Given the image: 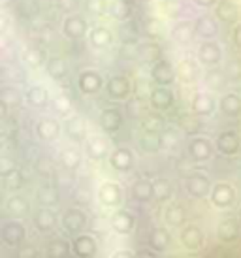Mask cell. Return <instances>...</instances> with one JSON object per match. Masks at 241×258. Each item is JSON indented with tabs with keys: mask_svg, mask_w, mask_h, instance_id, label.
<instances>
[{
	"mask_svg": "<svg viewBox=\"0 0 241 258\" xmlns=\"http://www.w3.org/2000/svg\"><path fill=\"white\" fill-rule=\"evenodd\" d=\"M2 102H4L6 106H14L15 102H17V94H12V89H6V91L2 93Z\"/></svg>",
	"mask_w": 241,
	"mask_h": 258,
	"instance_id": "cell-48",
	"label": "cell"
},
{
	"mask_svg": "<svg viewBox=\"0 0 241 258\" xmlns=\"http://www.w3.org/2000/svg\"><path fill=\"white\" fill-rule=\"evenodd\" d=\"M183 126H185V130H187V132H196V130H198V122L192 121V119H189V117H185Z\"/></svg>",
	"mask_w": 241,
	"mask_h": 258,
	"instance_id": "cell-52",
	"label": "cell"
},
{
	"mask_svg": "<svg viewBox=\"0 0 241 258\" xmlns=\"http://www.w3.org/2000/svg\"><path fill=\"white\" fill-rule=\"evenodd\" d=\"M215 14L219 15L222 21L234 23L237 19V8L230 0H220L219 4H217V8H215Z\"/></svg>",
	"mask_w": 241,
	"mask_h": 258,
	"instance_id": "cell-27",
	"label": "cell"
},
{
	"mask_svg": "<svg viewBox=\"0 0 241 258\" xmlns=\"http://www.w3.org/2000/svg\"><path fill=\"white\" fill-rule=\"evenodd\" d=\"M175 144H177V138H175V134H173L171 130L164 132L162 138H160V145H162V147H173Z\"/></svg>",
	"mask_w": 241,
	"mask_h": 258,
	"instance_id": "cell-45",
	"label": "cell"
},
{
	"mask_svg": "<svg viewBox=\"0 0 241 258\" xmlns=\"http://www.w3.org/2000/svg\"><path fill=\"white\" fill-rule=\"evenodd\" d=\"M51 256H66L68 254V251H66V247H64L63 243H55L53 247H51Z\"/></svg>",
	"mask_w": 241,
	"mask_h": 258,
	"instance_id": "cell-49",
	"label": "cell"
},
{
	"mask_svg": "<svg viewBox=\"0 0 241 258\" xmlns=\"http://www.w3.org/2000/svg\"><path fill=\"white\" fill-rule=\"evenodd\" d=\"M63 30L64 34L72 40H79V38L85 36L87 32V23L83 17H79V15H70L63 25Z\"/></svg>",
	"mask_w": 241,
	"mask_h": 258,
	"instance_id": "cell-9",
	"label": "cell"
},
{
	"mask_svg": "<svg viewBox=\"0 0 241 258\" xmlns=\"http://www.w3.org/2000/svg\"><path fill=\"white\" fill-rule=\"evenodd\" d=\"M160 25H158V21H151V23H147V34L149 36H158L160 34Z\"/></svg>",
	"mask_w": 241,
	"mask_h": 258,
	"instance_id": "cell-51",
	"label": "cell"
},
{
	"mask_svg": "<svg viewBox=\"0 0 241 258\" xmlns=\"http://www.w3.org/2000/svg\"><path fill=\"white\" fill-rule=\"evenodd\" d=\"M217 234H219V239L220 241H234L237 239L239 236V226H237V222L232 221V219H228V221H222L219 224V230H217Z\"/></svg>",
	"mask_w": 241,
	"mask_h": 258,
	"instance_id": "cell-23",
	"label": "cell"
},
{
	"mask_svg": "<svg viewBox=\"0 0 241 258\" xmlns=\"http://www.w3.org/2000/svg\"><path fill=\"white\" fill-rule=\"evenodd\" d=\"M111 226L117 234H130L134 228V217L130 215L128 211H117L111 217Z\"/></svg>",
	"mask_w": 241,
	"mask_h": 258,
	"instance_id": "cell-20",
	"label": "cell"
},
{
	"mask_svg": "<svg viewBox=\"0 0 241 258\" xmlns=\"http://www.w3.org/2000/svg\"><path fill=\"white\" fill-rule=\"evenodd\" d=\"M151 76H153V79H155V83H158V85H171L173 83V79H175V70L171 68V64H168L166 60H158V62H155V66H153V70H151Z\"/></svg>",
	"mask_w": 241,
	"mask_h": 258,
	"instance_id": "cell-4",
	"label": "cell"
},
{
	"mask_svg": "<svg viewBox=\"0 0 241 258\" xmlns=\"http://www.w3.org/2000/svg\"><path fill=\"white\" fill-rule=\"evenodd\" d=\"M196 34V27L191 21H181L173 27V40L179 43H189Z\"/></svg>",
	"mask_w": 241,
	"mask_h": 258,
	"instance_id": "cell-22",
	"label": "cell"
},
{
	"mask_svg": "<svg viewBox=\"0 0 241 258\" xmlns=\"http://www.w3.org/2000/svg\"><path fill=\"white\" fill-rule=\"evenodd\" d=\"M0 237L8 247H17L25 239V228L21 222H6L0 230Z\"/></svg>",
	"mask_w": 241,
	"mask_h": 258,
	"instance_id": "cell-1",
	"label": "cell"
},
{
	"mask_svg": "<svg viewBox=\"0 0 241 258\" xmlns=\"http://www.w3.org/2000/svg\"><path fill=\"white\" fill-rule=\"evenodd\" d=\"M143 128H145V132L156 134V132L162 130V119L158 115H147L145 121H143Z\"/></svg>",
	"mask_w": 241,
	"mask_h": 258,
	"instance_id": "cell-39",
	"label": "cell"
},
{
	"mask_svg": "<svg viewBox=\"0 0 241 258\" xmlns=\"http://www.w3.org/2000/svg\"><path fill=\"white\" fill-rule=\"evenodd\" d=\"M85 213L81 211V209H76L72 208L68 209L63 217V224L66 230H70V232H76V230H81L85 226Z\"/></svg>",
	"mask_w": 241,
	"mask_h": 258,
	"instance_id": "cell-16",
	"label": "cell"
},
{
	"mask_svg": "<svg viewBox=\"0 0 241 258\" xmlns=\"http://www.w3.org/2000/svg\"><path fill=\"white\" fill-rule=\"evenodd\" d=\"M100 124H102V130L107 132V134H113L117 130H120L123 126V115H120L119 109H104L102 115H100Z\"/></svg>",
	"mask_w": 241,
	"mask_h": 258,
	"instance_id": "cell-8",
	"label": "cell"
},
{
	"mask_svg": "<svg viewBox=\"0 0 241 258\" xmlns=\"http://www.w3.org/2000/svg\"><path fill=\"white\" fill-rule=\"evenodd\" d=\"M220 111L226 117H237L241 115V96L230 93L220 98Z\"/></svg>",
	"mask_w": 241,
	"mask_h": 258,
	"instance_id": "cell-21",
	"label": "cell"
},
{
	"mask_svg": "<svg viewBox=\"0 0 241 258\" xmlns=\"http://www.w3.org/2000/svg\"><path fill=\"white\" fill-rule=\"evenodd\" d=\"M213 109H215V102L207 93H198L192 98V111L196 115L206 117V115L213 113Z\"/></svg>",
	"mask_w": 241,
	"mask_h": 258,
	"instance_id": "cell-19",
	"label": "cell"
},
{
	"mask_svg": "<svg viewBox=\"0 0 241 258\" xmlns=\"http://www.w3.org/2000/svg\"><path fill=\"white\" fill-rule=\"evenodd\" d=\"M132 194H134L136 200L140 202H147L151 200V198H155L153 196V183H149V181H136L134 186H132Z\"/></svg>",
	"mask_w": 241,
	"mask_h": 258,
	"instance_id": "cell-30",
	"label": "cell"
},
{
	"mask_svg": "<svg viewBox=\"0 0 241 258\" xmlns=\"http://www.w3.org/2000/svg\"><path fill=\"white\" fill-rule=\"evenodd\" d=\"M42 202H47V204H55V202H57V198L53 196V192H49V190H47V192L42 194Z\"/></svg>",
	"mask_w": 241,
	"mask_h": 258,
	"instance_id": "cell-57",
	"label": "cell"
},
{
	"mask_svg": "<svg viewBox=\"0 0 241 258\" xmlns=\"http://www.w3.org/2000/svg\"><path fill=\"white\" fill-rule=\"evenodd\" d=\"M2 177L6 179V185L10 186V188H19V186H21V175H19L17 170L6 173V175H2Z\"/></svg>",
	"mask_w": 241,
	"mask_h": 258,
	"instance_id": "cell-44",
	"label": "cell"
},
{
	"mask_svg": "<svg viewBox=\"0 0 241 258\" xmlns=\"http://www.w3.org/2000/svg\"><path fill=\"white\" fill-rule=\"evenodd\" d=\"M87 8L94 14H100L102 12V0H87Z\"/></svg>",
	"mask_w": 241,
	"mask_h": 258,
	"instance_id": "cell-53",
	"label": "cell"
},
{
	"mask_svg": "<svg viewBox=\"0 0 241 258\" xmlns=\"http://www.w3.org/2000/svg\"><path fill=\"white\" fill-rule=\"evenodd\" d=\"M64 130H66V134L72 140H81V138L85 136V122H83V119H79V117H70L66 121Z\"/></svg>",
	"mask_w": 241,
	"mask_h": 258,
	"instance_id": "cell-29",
	"label": "cell"
},
{
	"mask_svg": "<svg viewBox=\"0 0 241 258\" xmlns=\"http://www.w3.org/2000/svg\"><path fill=\"white\" fill-rule=\"evenodd\" d=\"M202 241H204V236L196 224H189L181 230V243L185 245V249L189 251H198L202 247Z\"/></svg>",
	"mask_w": 241,
	"mask_h": 258,
	"instance_id": "cell-6",
	"label": "cell"
},
{
	"mask_svg": "<svg viewBox=\"0 0 241 258\" xmlns=\"http://www.w3.org/2000/svg\"><path fill=\"white\" fill-rule=\"evenodd\" d=\"M61 162H63V166H66L68 170H76L79 166V162H81V158H79L76 149H64L63 155H61Z\"/></svg>",
	"mask_w": 241,
	"mask_h": 258,
	"instance_id": "cell-36",
	"label": "cell"
},
{
	"mask_svg": "<svg viewBox=\"0 0 241 258\" xmlns=\"http://www.w3.org/2000/svg\"><path fill=\"white\" fill-rule=\"evenodd\" d=\"M132 162H134V155H132L130 149H127V147H120V149L113 151V155L109 158V164L113 166L115 170H119V172L130 170Z\"/></svg>",
	"mask_w": 241,
	"mask_h": 258,
	"instance_id": "cell-14",
	"label": "cell"
},
{
	"mask_svg": "<svg viewBox=\"0 0 241 258\" xmlns=\"http://www.w3.org/2000/svg\"><path fill=\"white\" fill-rule=\"evenodd\" d=\"M34 224L38 226V230H42V232H49L55 224H57V217L55 213L51 211V209H40L38 213L34 215Z\"/></svg>",
	"mask_w": 241,
	"mask_h": 258,
	"instance_id": "cell-24",
	"label": "cell"
},
{
	"mask_svg": "<svg viewBox=\"0 0 241 258\" xmlns=\"http://www.w3.org/2000/svg\"><path fill=\"white\" fill-rule=\"evenodd\" d=\"M27 100H29V104L34 106V108H43V106L47 104V91L40 85L30 87L29 91H27Z\"/></svg>",
	"mask_w": 241,
	"mask_h": 258,
	"instance_id": "cell-28",
	"label": "cell"
},
{
	"mask_svg": "<svg viewBox=\"0 0 241 258\" xmlns=\"http://www.w3.org/2000/svg\"><path fill=\"white\" fill-rule=\"evenodd\" d=\"M98 198H100V202H102L104 206H107V208H113V206H117V204L120 202V198H123V192H120V186L117 185V183L106 181L104 185L100 186Z\"/></svg>",
	"mask_w": 241,
	"mask_h": 258,
	"instance_id": "cell-5",
	"label": "cell"
},
{
	"mask_svg": "<svg viewBox=\"0 0 241 258\" xmlns=\"http://www.w3.org/2000/svg\"><path fill=\"white\" fill-rule=\"evenodd\" d=\"M149 245L153 251L164 252L168 249V245H170V234L164 228L153 230V234H151V237H149Z\"/></svg>",
	"mask_w": 241,
	"mask_h": 258,
	"instance_id": "cell-26",
	"label": "cell"
},
{
	"mask_svg": "<svg viewBox=\"0 0 241 258\" xmlns=\"http://www.w3.org/2000/svg\"><path fill=\"white\" fill-rule=\"evenodd\" d=\"M14 170H15V164L10 158H2V160H0V173H2V175L14 172Z\"/></svg>",
	"mask_w": 241,
	"mask_h": 258,
	"instance_id": "cell-47",
	"label": "cell"
},
{
	"mask_svg": "<svg viewBox=\"0 0 241 258\" xmlns=\"http://www.w3.org/2000/svg\"><path fill=\"white\" fill-rule=\"evenodd\" d=\"M230 76L232 78H241V60H234L230 64Z\"/></svg>",
	"mask_w": 241,
	"mask_h": 258,
	"instance_id": "cell-54",
	"label": "cell"
},
{
	"mask_svg": "<svg viewBox=\"0 0 241 258\" xmlns=\"http://www.w3.org/2000/svg\"><path fill=\"white\" fill-rule=\"evenodd\" d=\"M151 104L156 109H170L173 104V94L166 85H160L158 89H153L151 93Z\"/></svg>",
	"mask_w": 241,
	"mask_h": 258,
	"instance_id": "cell-12",
	"label": "cell"
},
{
	"mask_svg": "<svg viewBox=\"0 0 241 258\" xmlns=\"http://www.w3.org/2000/svg\"><path fill=\"white\" fill-rule=\"evenodd\" d=\"M239 147H241L239 138H237V134L232 132V130L222 132V134L219 136V140H217V149H219L222 155H226V157L235 155V153L239 151Z\"/></svg>",
	"mask_w": 241,
	"mask_h": 258,
	"instance_id": "cell-7",
	"label": "cell"
},
{
	"mask_svg": "<svg viewBox=\"0 0 241 258\" xmlns=\"http://www.w3.org/2000/svg\"><path fill=\"white\" fill-rule=\"evenodd\" d=\"M220 57H222V53H220V47L217 42H213V40H206V42L200 45L198 49V58L207 66H215L220 62Z\"/></svg>",
	"mask_w": 241,
	"mask_h": 258,
	"instance_id": "cell-3",
	"label": "cell"
},
{
	"mask_svg": "<svg viewBox=\"0 0 241 258\" xmlns=\"http://www.w3.org/2000/svg\"><path fill=\"white\" fill-rule=\"evenodd\" d=\"M106 151H107L106 142L102 138H91V142L87 144V153L94 160H100V158L106 157Z\"/></svg>",
	"mask_w": 241,
	"mask_h": 258,
	"instance_id": "cell-33",
	"label": "cell"
},
{
	"mask_svg": "<svg viewBox=\"0 0 241 258\" xmlns=\"http://www.w3.org/2000/svg\"><path fill=\"white\" fill-rule=\"evenodd\" d=\"M53 106H55V111H58L61 115L68 113L72 108V100L68 98V96H64V94H61V96H57L55 98V102H53Z\"/></svg>",
	"mask_w": 241,
	"mask_h": 258,
	"instance_id": "cell-42",
	"label": "cell"
},
{
	"mask_svg": "<svg viewBox=\"0 0 241 258\" xmlns=\"http://www.w3.org/2000/svg\"><path fill=\"white\" fill-rule=\"evenodd\" d=\"M166 222L171 226H181L185 222V211L179 206H171L166 209Z\"/></svg>",
	"mask_w": 241,
	"mask_h": 258,
	"instance_id": "cell-34",
	"label": "cell"
},
{
	"mask_svg": "<svg viewBox=\"0 0 241 258\" xmlns=\"http://www.w3.org/2000/svg\"><path fill=\"white\" fill-rule=\"evenodd\" d=\"M58 6H61V10H64V12H72V10L76 8V0H58Z\"/></svg>",
	"mask_w": 241,
	"mask_h": 258,
	"instance_id": "cell-55",
	"label": "cell"
},
{
	"mask_svg": "<svg viewBox=\"0 0 241 258\" xmlns=\"http://www.w3.org/2000/svg\"><path fill=\"white\" fill-rule=\"evenodd\" d=\"M234 42L237 47H241V25H237L234 30Z\"/></svg>",
	"mask_w": 241,
	"mask_h": 258,
	"instance_id": "cell-58",
	"label": "cell"
},
{
	"mask_svg": "<svg viewBox=\"0 0 241 258\" xmlns=\"http://www.w3.org/2000/svg\"><path fill=\"white\" fill-rule=\"evenodd\" d=\"M187 188H189V192L194 198H202V196H206L209 192V179L202 173H194L187 181Z\"/></svg>",
	"mask_w": 241,
	"mask_h": 258,
	"instance_id": "cell-15",
	"label": "cell"
},
{
	"mask_svg": "<svg viewBox=\"0 0 241 258\" xmlns=\"http://www.w3.org/2000/svg\"><path fill=\"white\" fill-rule=\"evenodd\" d=\"M130 93V85H128V79L123 76H113V78L107 81V94L113 98V100H125Z\"/></svg>",
	"mask_w": 241,
	"mask_h": 258,
	"instance_id": "cell-11",
	"label": "cell"
},
{
	"mask_svg": "<svg viewBox=\"0 0 241 258\" xmlns=\"http://www.w3.org/2000/svg\"><path fill=\"white\" fill-rule=\"evenodd\" d=\"M142 58L147 62H158L162 58V51L156 43H147L142 47Z\"/></svg>",
	"mask_w": 241,
	"mask_h": 258,
	"instance_id": "cell-35",
	"label": "cell"
},
{
	"mask_svg": "<svg viewBox=\"0 0 241 258\" xmlns=\"http://www.w3.org/2000/svg\"><path fill=\"white\" fill-rule=\"evenodd\" d=\"M166 10H168V14H170V15H177L179 12H181V4H179L177 0H168Z\"/></svg>",
	"mask_w": 241,
	"mask_h": 258,
	"instance_id": "cell-50",
	"label": "cell"
},
{
	"mask_svg": "<svg viewBox=\"0 0 241 258\" xmlns=\"http://www.w3.org/2000/svg\"><path fill=\"white\" fill-rule=\"evenodd\" d=\"M179 74H181V78H183L185 81L194 79V76H196V66H194V62H192V60H181Z\"/></svg>",
	"mask_w": 241,
	"mask_h": 258,
	"instance_id": "cell-40",
	"label": "cell"
},
{
	"mask_svg": "<svg viewBox=\"0 0 241 258\" xmlns=\"http://www.w3.org/2000/svg\"><path fill=\"white\" fill-rule=\"evenodd\" d=\"M170 194H171V188H170V183H168V181L166 179L153 181V196H155L156 200H166Z\"/></svg>",
	"mask_w": 241,
	"mask_h": 258,
	"instance_id": "cell-37",
	"label": "cell"
},
{
	"mask_svg": "<svg viewBox=\"0 0 241 258\" xmlns=\"http://www.w3.org/2000/svg\"><path fill=\"white\" fill-rule=\"evenodd\" d=\"M8 211H12V213H23V211H27V202L23 200L21 196H12L6 204Z\"/></svg>",
	"mask_w": 241,
	"mask_h": 258,
	"instance_id": "cell-41",
	"label": "cell"
},
{
	"mask_svg": "<svg viewBox=\"0 0 241 258\" xmlns=\"http://www.w3.org/2000/svg\"><path fill=\"white\" fill-rule=\"evenodd\" d=\"M215 2H217V0H194V4L200 8H211Z\"/></svg>",
	"mask_w": 241,
	"mask_h": 258,
	"instance_id": "cell-56",
	"label": "cell"
},
{
	"mask_svg": "<svg viewBox=\"0 0 241 258\" xmlns=\"http://www.w3.org/2000/svg\"><path fill=\"white\" fill-rule=\"evenodd\" d=\"M111 15L119 21H125L130 15V6L127 4V0H115L111 4Z\"/></svg>",
	"mask_w": 241,
	"mask_h": 258,
	"instance_id": "cell-38",
	"label": "cell"
},
{
	"mask_svg": "<svg viewBox=\"0 0 241 258\" xmlns=\"http://www.w3.org/2000/svg\"><path fill=\"white\" fill-rule=\"evenodd\" d=\"M43 58H45V55H43V51H40V49H30L29 53H27V62H29L30 66L42 64Z\"/></svg>",
	"mask_w": 241,
	"mask_h": 258,
	"instance_id": "cell-43",
	"label": "cell"
},
{
	"mask_svg": "<svg viewBox=\"0 0 241 258\" xmlns=\"http://www.w3.org/2000/svg\"><path fill=\"white\" fill-rule=\"evenodd\" d=\"M194 27H196V34H198L200 38H204V40H211V38H215L217 32H219L217 23L213 21L211 17H207V15L198 17L196 23H194Z\"/></svg>",
	"mask_w": 241,
	"mask_h": 258,
	"instance_id": "cell-18",
	"label": "cell"
},
{
	"mask_svg": "<svg viewBox=\"0 0 241 258\" xmlns=\"http://www.w3.org/2000/svg\"><path fill=\"white\" fill-rule=\"evenodd\" d=\"M235 192L234 188L228 185V183H219V185L213 186L211 190V202L217 208H228L234 204Z\"/></svg>",
	"mask_w": 241,
	"mask_h": 258,
	"instance_id": "cell-2",
	"label": "cell"
},
{
	"mask_svg": "<svg viewBox=\"0 0 241 258\" xmlns=\"http://www.w3.org/2000/svg\"><path fill=\"white\" fill-rule=\"evenodd\" d=\"M78 85H79V89H81V93L94 94L102 89V78H100L98 72H94V70H87V72H83L81 76H79Z\"/></svg>",
	"mask_w": 241,
	"mask_h": 258,
	"instance_id": "cell-10",
	"label": "cell"
},
{
	"mask_svg": "<svg viewBox=\"0 0 241 258\" xmlns=\"http://www.w3.org/2000/svg\"><path fill=\"white\" fill-rule=\"evenodd\" d=\"M91 196V190H87V188H79V190H76V200L81 204V206H85V204H89V198Z\"/></svg>",
	"mask_w": 241,
	"mask_h": 258,
	"instance_id": "cell-46",
	"label": "cell"
},
{
	"mask_svg": "<svg viewBox=\"0 0 241 258\" xmlns=\"http://www.w3.org/2000/svg\"><path fill=\"white\" fill-rule=\"evenodd\" d=\"M74 252L81 258L96 254V241L91 236H78L74 239Z\"/></svg>",
	"mask_w": 241,
	"mask_h": 258,
	"instance_id": "cell-17",
	"label": "cell"
},
{
	"mask_svg": "<svg viewBox=\"0 0 241 258\" xmlns=\"http://www.w3.org/2000/svg\"><path fill=\"white\" fill-rule=\"evenodd\" d=\"M189 151H191V157L194 160H198V162H204L207 158L211 157L213 153V147L211 144L207 142L206 138H196V140H192L191 145H189Z\"/></svg>",
	"mask_w": 241,
	"mask_h": 258,
	"instance_id": "cell-13",
	"label": "cell"
},
{
	"mask_svg": "<svg viewBox=\"0 0 241 258\" xmlns=\"http://www.w3.org/2000/svg\"><path fill=\"white\" fill-rule=\"evenodd\" d=\"M91 43L94 47H106L111 43V34L106 27H96L91 30Z\"/></svg>",
	"mask_w": 241,
	"mask_h": 258,
	"instance_id": "cell-32",
	"label": "cell"
},
{
	"mask_svg": "<svg viewBox=\"0 0 241 258\" xmlns=\"http://www.w3.org/2000/svg\"><path fill=\"white\" fill-rule=\"evenodd\" d=\"M68 72L66 68V62H64L61 57H51L47 60V74H49L53 79H63Z\"/></svg>",
	"mask_w": 241,
	"mask_h": 258,
	"instance_id": "cell-31",
	"label": "cell"
},
{
	"mask_svg": "<svg viewBox=\"0 0 241 258\" xmlns=\"http://www.w3.org/2000/svg\"><path fill=\"white\" fill-rule=\"evenodd\" d=\"M36 132H38V136L42 138V140L49 142V140H55V138L58 136L61 126H58V122L53 121V119H43V121H40Z\"/></svg>",
	"mask_w": 241,
	"mask_h": 258,
	"instance_id": "cell-25",
	"label": "cell"
}]
</instances>
